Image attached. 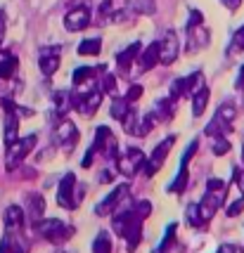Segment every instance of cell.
I'll list each match as a JSON object with an SVG mask.
<instances>
[{"label":"cell","instance_id":"1","mask_svg":"<svg viewBox=\"0 0 244 253\" xmlns=\"http://www.w3.org/2000/svg\"><path fill=\"white\" fill-rule=\"evenodd\" d=\"M140 220H143V218H140L135 211H123V213H119V215H114V232L128 242V249H131V251L138 246L140 237H143Z\"/></svg>","mask_w":244,"mask_h":253},{"label":"cell","instance_id":"2","mask_svg":"<svg viewBox=\"0 0 244 253\" xmlns=\"http://www.w3.org/2000/svg\"><path fill=\"white\" fill-rule=\"evenodd\" d=\"M76 177H74V173H67V175L62 177V182H59V192H57V204L62 206V209H76V204L81 201V197H83V192L78 194L76 189Z\"/></svg>","mask_w":244,"mask_h":253},{"label":"cell","instance_id":"3","mask_svg":"<svg viewBox=\"0 0 244 253\" xmlns=\"http://www.w3.org/2000/svg\"><path fill=\"white\" fill-rule=\"evenodd\" d=\"M38 232H41V237H43L45 242L62 244L74 234V227H69L67 222H59V220H48V222H41Z\"/></svg>","mask_w":244,"mask_h":253},{"label":"cell","instance_id":"4","mask_svg":"<svg viewBox=\"0 0 244 253\" xmlns=\"http://www.w3.org/2000/svg\"><path fill=\"white\" fill-rule=\"evenodd\" d=\"M59 55H62V47L59 45H50V47L41 50L38 64H41V71H43L45 76H52L57 69H59Z\"/></svg>","mask_w":244,"mask_h":253},{"label":"cell","instance_id":"5","mask_svg":"<svg viewBox=\"0 0 244 253\" xmlns=\"http://www.w3.org/2000/svg\"><path fill=\"white\" fill-rule=\"evenodd\" d=\"M64 26H67V31H83V29H88L90 26V10L88 7H74V10L69 12L67 17H64Z\"/></svg>","mask_w":244,"mask_h":253},{"label":"cell","instance_id":"6","mask_svg":"<svg viewBox=\"0 0 244 253\" xmlns=\"http://www.w3.org/2000/svg\"><path fill=\"white\" fill-rule=\"evenodd\" d=\"M128 194H131V187H128V185H119V187L114 189L109 197L104 199L100 206L95 209V213H98V215H109L114 209H119V204H121L123 199L128 197Z\"/></svg>","mask_w":244,"mask_h":253},{"label":"cell","instance_id":"7","mask_svg":"<svg viewBox=\"0 0 244 253\" xmlns=\"http://www.w3.org/2000/svg\"><path fill=\"white\" fill-rule=\"evenodd\" d=\"M116 164H119V170H121L123 175H133L140 168H145V154L140 149H128V154L123 156V159H119Z\"/></svg>","mask_w":244,"mask_h":253},{"label":"cell","instance_id":"8","mask_svg":"<svg viewBox=\"0 0 244 253\" xmlns=\"http://www.w3.org/2000/svg\"><path fill=\"white\" fill-rule=\"evenodd\" d=\"M173 142H176V137H166L164 142H161L159 147H156V149H154V154H152V159H149V164L145 166V168H147V170H145V175H147V177H149V175H154L156 170L161 168V164H164V159L168 156V149L173 147Z\"/></svg>","mask_w":244,"mask_h":253},{"label":"cell","instance_id":"9","mask_svg":"<svg viewBox=\"0 0 244 253\" xmlns=\"http://www.w3.org/2000/svg\"><path fill=\"white\" fill-rule=\"evenodd\" d=\"M36 144V135H29V137H24L19 144H14V147H10V152H7V168H17V164L22 161L24 156L31 152V147Z\"/></svg>","mask_w":244,"mask_h":253},{"label":"cell","instance_id":"10","mask_svg":"<svg viewBox=\"0 0 244 253\" xmlns=\"http://www.w3.org/2000/svg\"><path fill=\"white\" fill-rule=\"evenodd\" d=\"M140 43H133V45H128L123 52H119L116 55V66H119V71H121L123 76L131 71V64H133L135 59H140Z\"/></svg>","mask_w":244,"mask_h":253},{"label":"cell","instance_id":"11","mask_svg":"<svg viewBox=\"0 0 244 253\" xmlns=\"http://www.w3.org/2000/svg\"><path fill=\"white\" fill-rule=\"evenodd\" d=\"M161 64H173L178 57V38L173 31H168L161 41Z\"/></svg>","mask_w":244,"mask_h":253},{"label":"cell","instance_id":"12","mask_svg":"<svg viewBox=\"0 0 244 253\" xmlns=\"http://www.w3.org/2000/svg\"><path fill=\"white\" fill-rule=\"evenodd\" d=\"M57 140H59V144H62L67 152H71L78 140V130L74 128V123H69V121L62 123V126L57 128Z\"/></svg>","mask_w":244,"mask_h":253},{"label":"cell","instance_id":"13","mask_svg":"<svg viewBox=\"0 0 244 253\" xmlns=\"http://www.w3.org/2000/svg\"><path fill=\"white\" fill-rule=\"evenodd\" d=\"M161 62V45L152 43L145 52H140V71H149Z\"/></svg>","mask_w":244,"mask_h":253},{"label":"cell","instance_id":"14","mask_svg":"<svg viewBox=\"0 0 244 253\" xmlns=\"http://www.w3.org/2000/svg\"><path fill=\"white\" fill-rule=\"evenodd\" d=\"M152 253H183V246L176 242V225H171L166 230V237L156 246Z\"/></svg>","mask_w":244,"mask_h":253},{"label":"cell","instance_id":"15","mask_svg":"<svg viewBox=\"0 0 244 253\" xmlns=\"http://www.w3.org/2000/svg\"><path fill=\"white\" fill-rule=\"evenodd\" d=\"M188 33H190V43H188L190 50H201V47L209 45V31L206 29L192 26V29H188Z\"/></svg>","mask_w":244,"mask_h":253},{"label":"cell","instance_id":"16","mask_svg":"<svg viewBox=\"0 0 244 253\" xmlns=\"http://www.w3.org/2000/svg\"><path fill=\"white\" fill-rule=\"evenodd\" d=\"M43 211H45V201L38 197V194H29V197H26V213H29L31 220L34 222L41 220Z\"/></svg>","mask_w":244,"mask_h":253},{"label":"cell","instance_id":"17","mask_svg":"<svg viewBox=\"0 0 244 253\" xmlns=\"http://www.w3.org/2000/svg\"><path fill=\"white\" fill-rule=\"evenodd\" d=\"M17 66H19V59L14 55H0V78H12L17 74Z\"/></svg>","mask_w":244,"mask_h":253},{"label":"cell","instance_id":"18","mask_svg":"<svg viewBox=\"0 0 244 253\" xmlns=\"http://www.w3.org/2000/svg\"><path fill=\"white\" fill-rule=\"evenodd\" d=\"M206 102H209V88L201 85V88L192 95V114H195V116H201L204 109H206Z\"/></svg>","mask_w":244,"mask_h":253},{"label":"cell","instance_id":"19","mask_svg":"<svg viewBox=\"0 0 244 253\" xmlns=\"http://www.w3.org/2000/svg\"><path fill=\"white\" fill-rule=\"evenodd\" d=\"M98 78V69H90V66H81L74 71V83H76L78 88H83V85H88Z\"/></svg>","mask_w":244,"mask_h":253},{"label":"cell","instance_id":"20","mask_svg":"<svg viewBox=\"0 0 244 253\" xmlns=\"http://www.w3.org/2000/svg\"><path fill=\"white\" fill-rule=\"evenodd\" d=\"M154 116L159 121H168L173 116V97H164L154 104Z\"/></svg>","mask_w":244,"mask_h":253},{"label":"cell","instance_id":"21","mask_svg":"<svg viewBox=\"0 0 244 253\" xmlns=\"http://www.w3.org/2000/svg\"><path fill=\"white\" fill-rule=\"evenodd\" d=\"M100 47H102L100 38H86L83 43L78 45V55L81 57H95V55H100Z\"/></svg>","mask_w":244,"mask_h":253},{"label":"cell","instance_id":"22","mask_svg":"<svg viewBox=\"0 0 244 253\" xmlns=\"http://www.w3.org/2000/svg\"><path fill=\"white\" fill-rule=\"evenodd\" d=\"M185 187H188V164L180 166V173H178V177L171 182V192H176V194H180V192H185Z\"/></svg>","mask_w":244,"mask_h":253},{"label":"cell","instance_id":"23","mask_svg":"<svg viewBox=\"0 0 244 253\" xmlns=\"http://www.w3.org/2000/svg\"><path fill=\"white\" fill-rule=\"evenodd\" d=\"M128 99L126 97H119V99H114V104H111V116L116 119V121H123L126 116H128Z\"/></svg>","mask_w":244,"mask_h":253},{"label":"cell","instance_id":"24","mask_svg":"<svg viewBox=\"0 0 244 253\" xmlns=\"http://www.w3.org/2000/svg\"><path fill=\"white\" fill-rule=\"evenodd\" d=\"M93 253H111V242L109 237L102 232L98 234V239H95V246H93Z\"/></svg>","mask_w":244,"mask_h":253},{"label":"cell","instance_id":"25","mask_svg":"<svg viewBox=\"0 0 244 253\" xmlns=\"http://www.w3.org/2000/svg\"><path fill=\"white\" fill-rule=\"evenodd\" d=\"M102 92H111V95H114V92H116V78L111 76V74H104V76H102Z\"/></svg>","mask_w":244,"mask_h":253},{"label":"cell","instance_id":"26","mask_svg":"<svg viewBox=\"0 0 244 253\" xmlns=\"http://www.w3.org/2000/svg\"><path fill=\"white\" fill-rule=\"evenodd\" d=\"M228 149H230V142H228L225 137H216V142H213V154L223 156V154H228Z\"/></svg>","mask_w":244,"mask_h":253},{"label":"cell","instance_id":"27","mask_svg":"<svg viewBox=\"0 0 244 253\" xmlns=\"http://www.w3.org/2000/svg\"><path fill=\"white\" fill-rule=\"evenodd\" d=\"M242 211H244V197H242V199H237V201H233V204L228 206V211H225V213H228L230 218H235V215H240Z\"/></svg>","mask_w":244,"mask_h":253},{"label":"cell","instance_id":"28","mask_svg":"<svg viewBox=\"0 0 244 253\" xmlns=\"http://www.w3.org/2000/svg\"><path fill=\"white\" fill-rule=\"evenodd\" d=\"M133 211L138 213V215H140V218H147V215L152 213V204H149V201H140V204H138Z\"/></svg>","mask_w":244,"mask_h":253},{"label":"cell","instance_id":"29","mask_svg":"<svg viewBox=\"0 0 244 253\" xmlns=\"http://www.w3.org/2000/svg\"><path fill=\"white\" fill-rule=\"evenodd\" d=\"M218 116H223L225 121H233L235 119V107L233 104H223L221 109H218Z\"/></svg>","mask_w":244,"mask_h":253},{"label":"cell","instance_id":"30","mask_svg":"<svg viewBox=\"0 0 244 253\" xmlns=\"http://www.w3.org/2000/svg\"><path fill=\"white\" fill-rule=\"evenodd\" d=\"M201 12L199 10H192L190 12V22H188V29H192V26H201Z\"/></svg>","mask_w":244,"mask_h":253},{"label":"cell","instance_id":"31","mask_svg":"<svg viewBox=\"0 0 244 253\" xmlns=\"http://www.w3.org/2000/svg\"><path fill=\"white\" fill-rule=\"evenodd\" d=\"M140 95H143V85H131L126 99H128V102H133V99H140Z\"/></svg>","mask_w":244,"mask_h":253},{"label":"cell","instance_id":"32","mask_svg":"<svg viewBox=\"0 0 244 253\" xmlns=\"http://www.w3.org/2000/svg\"><path fill=\"white\" fill-rule=\"evenodd\" d=\"M233 47H240V50H244V26H242V29H240L237 33H235Z\"/></svg>","mask_w":244,"mask_h":253},{"label":"cell","instance_id":"33","mask_svg":"<svg viewBox=\"0 0 244 253\" xmlns=\"http://www.w3.org/2000/svg\"><path fill=\"white\" fill-rule=\"evenodd\" d=\"M235 180H237V185H240V189H242V197H244V170L235 168Z\"/></svg>","mask_w":244,"mask_h":253},{"label":"cell","instance_id":"34","mask_svg":"<svg viewBox=\"0 0 244 253\" xmlns=\"http://www.w3.org/2000/svg\"><path fill=\"white\" fill-rule=\"evenodd\" d=\"M223 5L228 7V10H240V5H242V0H223Z\"/></svg>","mask_w":244,"mask_h":253},{"label":"cell","instance_id":"35","mask_svg":"<svg viewBox=\"0 0 244 253\" xmlns=\"http://www.w3.org/2000/svg\"><path fill=\"white\" fill-rule=\"evenodd\" d=\"M5 29H7V24H5V12L0 10V45H2V38H5Z\"/></svg>","mask_w":244,"mask_h":253},{"label":"cell","instance_id":"36","mask_svg":"<svg viewBox=\"0 0 244 253\" xmlns=\"http://www.w3.org/2000/svg\"><path fill=\"white\" fill-rule=\"evenodd\" d=\"M235 85H237V88H244V66L240 69V76H237V81H235Z\"/></svg>","mask_w":244,"mask_h":253},{"label":"cell","instance_id":"37","mask_svg":"<svg viewBox=\"0 0 244 253\" xmlns=\"http://www.w3.org/2000/svg\"><path fill=\"white\" fill-rule=\"evenodd\" d=\"M237 251V249H235V246H230V244H223L221 249H218V253H235Z\"/></svg>","mask_w":244,"mask_h":253},{"label":"cell","instance_id":"38","mask_svg":"<svg viewBox=\"0 0 244 253\" xmlns=\"http://www.w3.org/2000/svg\"><path fill=\"white\" fill-rule=\"evenodd\" d=\"M242 159H244V152H242Z\"/></svg>","mask_w":244,"mask_h":253}]
</instances>
